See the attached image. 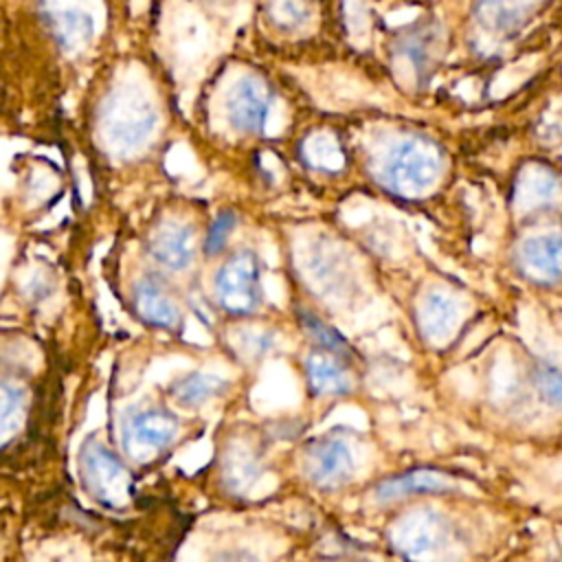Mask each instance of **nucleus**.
<instances>
[{
    "label": "nucleus",
    "mask_w": 562,
    "mask_h": 562,
    "mask_svg": "<svg viewBox=\"0 0 562 562\" xmlns=\"http://www.w3.org/2000/svg\"><path fill=\"white\" fill-rule=\"evenodd\" d=\"M391 542L406 562H463L468 549L461 527L432 507L404 514L391 531Z\"/></svg>",
    "instance_id": "f257e3e1"
},
{
    "label": "nucleus",
    "mask_w": 562,
    "mask_h": 562,
    "mask_svg": "<svg viewBox=\"0 0 562 562\" xmlns=\"http://www.w3.org/2000/svg\"><path fill=\"white\" fill-rule=\"evenodd\" d=\"M441 151L426 136H402L382 154L380 180L397 195L428 191L441 173Z\"/></svg>",
    "instance_id": "f03ea898"
},
{
    "label": "nucleus",
    "mask_w": 562,
    "mask_h": 562,
    "mask_svg": "<svg viewBox=\"0 0 562 562\" xmlns=\"http://www.w3.org/2000/svg\"><path fill=\"white\" fill-rule=\"evenodd\" d=\"M158 123L151 99L136 86L116 88L101 112V136L114 154L136 151L147 143Z\"/></svg>",
    "instance_id": "7ed1b4c3"
},
{
    "label": "nucleus",
    "mask_w": 562,
    "mask_h": 562,
    "mask_svg": "<svg viewBox=\"0 0 562 562\" xmlns=\"http://www.w3.org/2000/svg\"><path fill=\"white\" fill-rule=\"evenodd\" d=\"M79 479L83 492L101 507L121 509L130 503L134 481L123 461L99 439L90 437L79 448Z\"/></svg>",
    "instance_id": "20e7f679"
},
{
    "label": "nucleus",
    "mask_w": 562,
    "mask_h": 562,
    "mask_svg": "<svg viewBox=\"0 0 562 562\" xmlns=\"http://www.w3.org/2000/svg\"><path fill=\"white\" fill-rule=\"evenodd\" d=\"M178 432V417L162 406L127 408L119 426L121 450L130 459L147 463L167 452L176 443Z\"/></svg>",
    "instance_id": "39448f33"
},
{
    "label": "nucleus",
    "mask_w": 562,
    "mask_h": 562,
    "mask_svg": "<svg viewBox=\"0 0 562 562\" xmlns=\"http://www.w3.org/2000/svg\"><path fill=\"white\" fill-rule=\"evenodd\" d=\"M213 292L217 305L233 316L257 312L263 299L257 255L252 250H237L231 255L213 279Z\"/></svg>",
    "instance_id": "423d86ee"
},
{
    "label": "nucleus",
    "mask_w": 562,
    "mask_h": 562,
    "mask_svg": "<svg viewBox=\"0 0 562 562\" xmlns=\"http://www.w3.org/2000/svg\"><path fill=\"white\" fill-rule=\"evenodd\" d=\"M303 474L318 490H338L347 485L358 470V454L342 432H327L312 439L303 452Z\"/></svg>",
    "instance_id": "0eeeda50"
},
{
    "label": "nucleus",
    "mask_w": 562,
    "mask_h": 562,
    "mask_svg": "<svg viewBox=\"0 0 562 562\" xmlns=\"http://www.w3.org/2000/svg\"><path fill=\"white\" fill-rule=\"evenodd\" d=\"M459 481L452 472L439 468H413L393 476L380 479L371 487V498L380 505L406 501L411 496H426V494H446L457 490Z\"/></svg>",
    "instance_id": "6e6552de"
},
{
    "label": "nucleus",
    "mask_w": 562,
    "mask_h": 562,
    "mask_svg": "<svg viewBox=\"0 0 562 562\" xmlns=\"http://www.w3.org/2000/svg\"><path fill=\"white\" fill-rule=\"evenodd\" d=\"M270 105H272L270 90L257 77L237 79L224 101L228 125L241 134L261 132L268 121Z\"/></svg>",
    "instance_id": "1a4fd4ad"
},
{
    "label": "nucleus",
    "mask_w": 562,
    "mask_h": 562,
    "mask_svg": "<svg viewBox=\"0 0 562 562\" xmlns=\"http://www.w3.org/2000/svg\"><path fill=\"white\" fill-rule=\"evenodd\" d=\"M522 277L533 283L553 285L562 281V233H538L525 237L516 250Z\"/></svg>",
    "instance_id": "9d476101"
},
{
    "label": "nucleus",
    "mask_w": 562,
    "mask_h": 562,
    "mask_svg": "<svg viewBox=\"0 0 562 562\" xmlns=\"http://www.w3.org/2000/svg\"><path fill=\"white\" fill-rule=\"evenodd\" d=\"M193 228L184 222L176 220H165L160 222L149 239H147V250L151 259L171 272H182L191 266L195 257V237Z\"/></svg>",
    "instance_id": "9b49d317"
},
{
    "label": "nucleus",
    "mask_w": 562,
    "mask_h": 562,
    "mask_svg": "<svg viewBox=\"0 0 562 562\" xmlns=\"http://www.w3.org/2000/svg\"><path fill=\"white\" fill-rule=\"evenodd\" d=\"M44 13L48 18L53 37L66 53L83 50L94 33L90 11L77 0H46Z\"/></svg>",
    "instance_id": "f8f14e48"
},
{
    "label": "nucleus",
    "mask_w": 562,
    "mask_h": 562,
    "mask_svg": "<svg viewBox=\"0 0 562 562\" xmlns=\"http://www.w3.org/2000/svg\"><path fill=\"white\" fill-rule=\"evenodd\" d=\"M463 316L461 301L443 290H430L424 294L417 307L419 329L426 340L441 345L454 336Z\"/></svg>",
    "instance_id": "ddd939ff"
},
{
    "label": "nucleus",
    "mask_w": 562,
    "mask_h": 562,
    "mask_svg": "<svg viewBox=\"0 0 562 562\" xmlns=\"http://www.w3.org/2000/svg\"><path fill=\"white\" fill-rule=\"evenodd\" d=\"M303 369L307 389L318 397H338L353 391V375L349 362L329 351H310L305 356Z\"/></svg>",
    "instance_id": "4468645a"
},
{
    "label": "nucleus",
    "mask_w": 562,
    "mask_h": 562,
    "mask_svg": "<svg viewBox=\"0 0 562 562\" xmlns=\"http://www.w3.org/2000/svg\"><path fill=\"white\" fill-rule=\"evenodd\" d=\"M134 307L140 321L158 329H176L182 323L178 303L154 274H145L136 281Z\"/></svg>",
    "instance_id": "2eb2a0df"
},
{
    "label": "nucleus",
    "mask_w": 562,
    "mask_h": 562,
    "mask_svg": "<svg viewBox=\"0 0 562 562\" xmlns=\"http://www.w3.org/2000/svg\"><path fill=\"white\" fill-rule=\"evenodd\" d=\"M395 50L406 59L417 77H424L441 50V29L430 22L411 26L395 40Z\"/></svg>",
    "instance_id": "dca6fc26"
},
{
    "label": "nucleus",
    "mask_w": 562,
    "mask_h": 562,
    "mask_svg": "<svg viewBox=\"0 0 562 562\" xmlns=\"http://www.w3.org/2000/svg\"><path fill=\"white\" fill-rule=\"evenodd\" d=\"M538 0H479L476 20L496 35L516 33L531 15Z\"/></svg>",
    "instance_id": "f3484780"
},
{
    "label": "nucleus",
    "mask_w": 562,
    "mask_h": 562,
    "mask_svg": "<svg viewBox=\"0 0 562 562\" xmlns=\"http://www.w3.org/2000/svg\"><path fill=\"white\" fill-rule=\"evenodd\" d=\"M228 391V380L209 371H191L176 378L169 386V395L184 408L204 406Z\"/></svg>",
    "instance_id": "a211bd4d"
},
{
    "label": "nucleus",
    "mask_w": 562,
    "mask_h": 562,
    "mask_svg": "<svg viewBox=\"0 0 562 562\" xmlns=\"http://www.w3.org/2000/svg\"><path fill=\"white\" fill-rule=\"evenodd\" d=\"M261 472L257 452L248 443H233L224 457V479L233 492L248 490Z\"/></svg>",
    "instance_id": "6ab92c4d"
},
{
    "label": "nucleus",
    "mask_w": 562,
    "mask_h": 562,
    "mask_svg": "<svg viewBox=\"0 0 562 562\" xmlns=\"http://www.w3.org/2000/svg\"><path fill=\"white\" fill-rule=\"evenodd\" d=\"M26 417V389L15 382H0V448L20 430Z\"/></svg>",
    "instance_id": "aec40b11"
},
{
    "label": "nucleus",
    "mask_w": 562,
    "mask_h": 562,
    "mask_svg": "<svg viewBox=\"0 0 562 562\" xmlns=\"http://www.w3.org/2000/svg\"><path fill=\"white\" fill-rule=\"evenodd\" d=\"M299 323L303 327V331L307 334L310 340H314L316 349L329 351L342 360H351L353 358V349L351 345L345 340L342 334H338L329 323H325L321 316H316L314 312L307 310H299Z\"/></svg>",
    "instance_id": "412c9836"
},
{
    "label": "nucleus",
    "mask_w": 562,
    "mask_h": 562,
    "mask_svg": "<svg viewBox=\"0 0 562 562\" xmlns=\"http://www.w3.org/2000/svg\"><path fill=\"white\" fill-rule=\"evenodd\" d=\"M558 193V182L551 171L544 167L527 169L518 182L520 206H542Z\"/></svg>",
    "instance_id": "4be33fe9"
},
{
    "label": "nucleus",
    "mask_w": 562,
    "mask_h": 562,
    "mask_svg": "<svg viewBox=\"0 0 562 562\" xmlns=\"http://www.w3.org/2000/svg\"><path fill=\"white\" fill-rule=\"evenodd\" d=\"M533 391L538 393L540 402L551 408H562V367L553 362H538L531 373Z\"/></svg>",
    "instance_id": "5701e85b"
},
{
    "label": "nucleus",
    "mask_w": 562,
    "mask_h": 562,
    "mask_svg": "<svg viewBox=\"0 0 562 562\" xmlns=\"http://www.w3.org/2000/svg\"><path fill=\"white\" fill-rule=\"evenodd\" d=\"M270 18L281 29H299L310 20V7L305 0H272Z\"/></svg>",
    "instance_id": "b1692460"
},
{
    "label": "nucleus",
    "mask_w": 562,
    "mask_h": 562,
    "mask_svg": "<svg viewBox=\"0 0 562 562\" xmlns=\"http://www.w3.org/2000/svg\"><path fill=\"white\" fill-rule=\"evenodd\" d=\"M237 226V215L233 211H222L217 213V217L211 222L206 239H204V252L209 257L222 252V248L228 241V235L233 233V228Z\"/></svg>",
    "instance_id": "393cba45"
},
{
    "label": "nucleus",
    "mask_w": 562,
    "mask_h": 562,
    "mask_svg": "<svg viewBox=\"0 0 562 562\" xmlns=\"http://www.w3.org/2000/svg\"><path fill=\"white\" fill-rule=\"evenodd\" d=\"M274 347V334L268 329H248L239 334L237 349L246 358H261Z\"/></svg>",
    "instance_id": "a878e982"
},
{
    "label": "nucleus",
    "mask_w": 562,
    "mask_h": 562,
    "mask_svg": "<svg viewBox=\"0 0 562 562\" xmlns=\"http://www.w3.org/2000/svg\"><path fill=\"white\" fill-rule=\"evenodd\" d=\"M211 562H257V560L246 551H224L217 558H213Z\"/></svg>",
    "instance_id": "bb28decb"
}]
</instances>
